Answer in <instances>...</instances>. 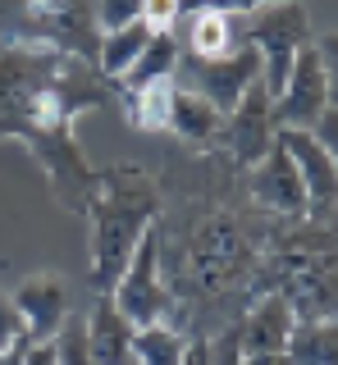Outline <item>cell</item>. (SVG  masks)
Instances as JSON below:
<instances>
[{"label": "cell", "mask_w": 338, "mask_h": 365, "mask_svg": "<svg viewBox=\"0 0 338 365\" xmlns=\"http://www.w3.org/2000/svg\"><path fill=\"white\" fill-rule=\"evenodd\" d=\"M188 338L178 324H146V329H138L133 334V361L138 365H183V356H188Z\"/></svg>", "instance_id": "d6986e66"}, {"label": "cell", "mask_w": 338, "mask_h": 365, "mask_svg": "<svg viewBox=\"0 0 338 365\" xmlns=\"http://www.w3.org/2000/svg\"><path fill=\"white\" fill-rule=\"evenodd\" d=\"M19 342H28V338H24V315H19L14 297L0 292V351L19 347Z\"/></svg>", "instance_id": "7402d4cb"}, {"label": "cell", "mask_w": 338, "mask_h": 365, "mask_svg": "<svg viewBox=\"0 0 338 365\" xmlns=\"http://www.w3.org/2000/svg\"><path fill=\"white\" fill-rule=\"evenodd\" d=\"M165 133H174L178 142L193 146V151H210V146H220V137H224V114L210 106L206 96H197V91H188V87H174L169 91Z\"/></svg>", "instance_id": "4fadbf2b"}, {"label": "cell", "mask_w": 338, "mask_h": 365, "mask_svg": "<svg viewBox=\"0 0 338 365\" xmlns=\"http://www.w3.org/2000/svg\"><path fill=\"white\" fill-rule=\"evenodd\" d=\"M297 329V306L284 292H261V302L252 311L233 319L242 356H265V351H288V338Z\"/></svg>", "instance_id": "8fae6325"}, {"label": "cell", "mask_w": 338, "mask_h": 365, "mask_svg": "<svg viewBox=\"0 0 338 365\" xmlns=\"http://www.w3.org/2000/svg\"><path fill=\"white\" fill-rule=\"evenodd\" d=\"M0 46L64 51L96 64V0H0Z\"/></svg>", "instance_id": "3957f363"}, {"label": "cell", "mask_w": 338, "mask_h": 365, "mask_svg": "<svg viewBox=\"0 0 338 365\" xmlns=\"http://www.w3.org/2000/svg\"><path fill=\"white\" fill-rule=\"evenodd\" d=\"M247 41V32H238V19L220 14V9H193L188 14V37L183 51L201 55V60H220V55H233Z\"/></svg>", "instance_id": "2e32d148"}, {"label": "cell", "mask_w": 338, "mask_h": 365, "mask_svg": "<svg viewBox=\"0 0 338 365\" xmlns=\"http://www.w3.org/2000/svg\"><path fill=\"white\" fill-rule=\"evenodd\" d=\"M178 55H183V41L174 37V28H169V32H151L146 51L128 64V73H123L115 87L119 91H146V87H155V83H174Z\"/></svg>", "instance_id": "9a60e30c"}, {"label": "cell", "mask_w": 338, "mask_h": 365, "mask_svg": "<svg viewBox=\"0 0 338 365\" xmlns=\"http://www.w3.org/2000/svg\"><path fill=\"white\" fill-rule=\"evenodd\" d=\"M261 5H270V0H183V14H193V9H220V14L247 19V14H256Z\"/></svg>", "instance_id": "603a6c76"}, {"label": "cell", "mask_w": 338, "mask_h": 365, "mask_svg": "<svg viewBox=\"0 0 338 365\" xmlns=\"http://www.w3.org/2000/svg\"><path fill=\"white\" fill-rule=\"evenodd\" d=\"M0 365H24V342L9 347V351H0Z\"/></svg>", "instance_id": "f1b7e54d"}, {"label": "cell", "mask_w": 338, "mask_h": 365, "mask_svg": "<svg viewBox=\"0 0 338 365\" xmlns=\"http://www.w3.org/2000/svg\"><path fill=\"white\" fill-rule=\"evenodd\" d=\"M183 365H210V338H193V342H188Z\"/></svg>", "instance_id": "4316f807"}, {"label": "cell", "mask_w": 338, "mask_h": 365, "mask_svg": "<svg viewBox=\"0 0 338 365\" xmlns=\"http://www.w3.org/2000/svg\"><path fill=\"white\" fill-rule=\"evenodd\" d=\"M24 365H60V347H55V338L24 342Z\"/></svg>", "instance_id": "484cf974"}, {"label": "cell", "mask_w": 338, "mask_h": 365, "mask_svg": "<svg viewBox=\"0 0 338 365\" xmlns=\"http://www.w3.org/2000/svg\"><path fill=\"white\" fill-rule=\"evenodd\" d=\"M247 41L261 51V87L270 96H279L292 73V60L302 55V46L315 41V28L307 19L302 0H270L256 14H247Z\"/></svg>", "instance_id": "277c9868"}, {"label": "cell", "mask_w": 338, "mask_h": 365, "mask_svg": "<svg viewBox=\"0 0 338 365\" xmlns=\"http://www.w3.org/2000/svg\"><path fill=\"white\" fill-rule=\"evenodd\" d=\"M9 297H14L19 315H24V338L28 342L55 338L64 329V319H69V283H64L60 274H32V279H24Z\"/></svg>", "instance_id": "30bf717a"}, {"label": "cell", "mask_w": 338, "mask_h": 365, "mask_svg": "<svg viewBox=\"0 0 338 365\" xmlns=\"http://www.w3.org/2000/svg\"><path fill=\"white\" fill-rule=\"evenodd\" d=\"M110 302L123 311L133 329H146V324H165L169 315H174V297L165 288V256H160V228H146L142 242L133 247L128 265H123L115 292H110Z\"/></svg>", "instance_id": "5b68a950"}, {"label": "cell", "mask_w": 338, "mask_h": 365, "mask_svg": "<svg viewBox=\"0 0 338 365\" xmlns=\"http://www.w3.org/2000/svg\"><path fill=\"white\" fill-rule=\"evenodd\" d=\"M119 96L123 91L78 55L0 46V142H28L51 178V197L73 215H83L101 192V174L78 151L73 123L83 110L119 106Z\"/></svg>", "instance_id": "6da1fadb"}, {"label": "cell", "mask_w": 338, "mask_h": 365, "mask_svg": "<svg viewBox=\"0 0 338 365\" xmlns=\"http://www.w3.org/2000/svg\"><path fill=\"white\" fill-rule=\"evenodd\" d=\"M128 365H138V361H128Z\"/></svg>", "instance_id": "f546056e"}, {"label": "cell", "mask_w": 338, "mask_h": 365, "mask_svg": "<svg viewBox=\"0 0 338 365\" xmlns=\"http://www.w3.org/2000/svg\"><path fill=\"white\" fill-rule=\"evenodd\" d=\"M183 19V0H142V23L151 32H169Z\"/></svg>", "instance_id": "44dd1931"}, {"label": "cell", "mask_w": 338, "mask_h": 365, "mask_svg": "<svg viewBox=\"0 0 338 365\" xmlns=\"http://www.w3.org/2000/svg\"><path fill=\"white\" fill-rule=\"evenodd\" d=\"M252 197L265 205L270 215H284V220H307V187L302 174L292 165V155L284 146H270V155L261 165H252Z\"/></svg>", "instance_id": "7c38bea8"}, {"label": "cell", "mask_w": 338, "mask_h": 365, "mask_svg": "<svg viewBox=\"0 0 338 365\" xmlns=\"http://www.w3.org/2000/svg\"><path fill=\"white\" fill-rule=\"evenodd\" d=\"M275 133H279V123H275V96H270V91L261 87V78H256V83L242 91L238 106L224 114L220 146L229 151L233 169H252V165H261V160L270 155Z\"/></svg>", "instance_id": "52a82bcc"}, {"label": "cell", "mask_w": 338, "mask_h": 365, "mask_svg": "<svg viewBox=\"0 0 338 365\" xmlns=\"http://www.w3.org/2000/svg\"><path fill=\"white\" fill-rule=\"evenodd\" d=\"M292 365H338V315L329 319H297L288 338Z\"/></svg>", "instance_id": "ac0fdd59"}, {"label": "cell", "mask_w": 338, "mask_h": 365, "mask_svg": "<svg viewBox=\"0 0 338 365\" xmlns=\"http://www.w3.org/2000/svg\"><path fill=\"white\" fill-rule=\"evenodd\" d=\"M146 41H151V28H146L142 19L138 23H123V28H115V32H101V51H96L101 78L119 83V78L128 73V64L146 51Z\"/></svg>", "instance_id": "e0dca14e"}, {"label": "cell", "mask_w": 338, "mask_h": 365, "mask_svg": "<svg viewBox=\"0 0 338 365\" xmlns=\"http://www.w3.org/2000/svg\"><path fill=\"white\" fill-rule=\"evenodd\" d=\"M242 365H292L288 351H265V356H242Z\"/></svg>", "instance_id": "83f0119b"}, {"label": "cell", "mask_w": 338, "mask_h": 365, "mask_svg": "<svg viewBox=\"0 0 338 365\" xmlns=\"http://www.w3.org/2000/svg\"><path fill=\"white\" fill-rule=\"evenodd\" d=\"M311 137L315 142L324 146V151H329V160H334V169H338V106H329L320 114V119H315V128H311Z\"/></svg>", "instance_id": "d4e9b609"}, {"label": "cell", "mask_w": 338, "mask_h": 365, "mask_svg": "<svg viewBox=\"0 0 338 365\" xmlns=\"http://www.w3.org/2000/svg\"><path fill=\"white\" fill-rule=\"evenodd\" d=\"M275 142L292 155L302 174V187H307V220H320V215H334L338 210V169L329 151L307 133V128H279Z\"/></svg>", "instance_id": "9c48e42d"}, {"label": "cell", "mask_w": 338, "mask_h": 365, "mask_svg": "<svg viewBox=\"0 0 338 365\" xmlns=\"http://www.w3.org/2000/svg\"><path fill=\"white\" fill-rule=\"evenodd\" d=\"M315 51H320V64L329 73V106H338V32H320Z\"/></svg>", "instance_id": "cb8c5ba5"}, {"label": "cell", "mask_w": 338, "mask_h": 365, "mask_svg": "<svg viewBox=\"0 0 338 365\" xmlns=\"http://www.w3.org/2000/svg\"><path fill=\"white\" fill-rule=\"evenodd\" d=\"M87 224H92V283L96 297H110L128 265L133 247L160 215V187L138 169H110L101 174V192L87 205Z\"/></svg>", "instance_id": "7a4b0ae2"}, {"label": "cell", "mask_w": 338, "mask_h": 365, "mask_svg": "<svg viewBox=\"0 0 338 365\" xmlns=\"http://www.w3.org/2000/svg\"><path fill=\"white\" fill-rule=\"evenodd\" d=\"M142 19V0H96V28L101 32H115L123 23H138Z\"/></svg>", "instance_id": "ffe728a7"}, {"label": "cell", "mask_w": 338, "mask_h": 365, "mask_svg": "<svg viewBox=\"0 0 338 365\" xmlns=\"http://www.w3.org/2000/svg\"><path fill=\"white\" fill-rule=\"evenodd\" d=\"M87 347H92L96 365H128L133 361V334L138 329L123 319V311L110 297H96V306L87 311Z\"/></svg>", "instance_id": "5bb4252c"}, {"label": "cell", "mask_w": 338, "mask_h": 365, "mask_svg": "<svg viewBox=\"0 0 338 365\" xmlns=\"http://www.w3.org/2000/svg\"><path fill=\"white\" fill-rule=\"evenodd\" d=\"M324 110H329V73H324L320 51L311 41V46H302L284 91L275 96V123L279 128H307L311 133Z\"/></svg>", "instance_id": "ba28073f"}, {"label": "cell", "mask_w": 338, "mask_h": 365, "mask_svg": "<svg viewBox=\"0 0 338 365\" xmlns=\"http://www.w3.org/2000/svg\"><path fill=\"white\" fill-rule=\"evenodd\" d=\"M178 73L188 78V91L206 96L220 114H229L242 101V91L261 78V51L252 41H242L233 55H220V60H201V55H178Z\"/></svg>", "instance_id": "8992f818"}]
</instances>
